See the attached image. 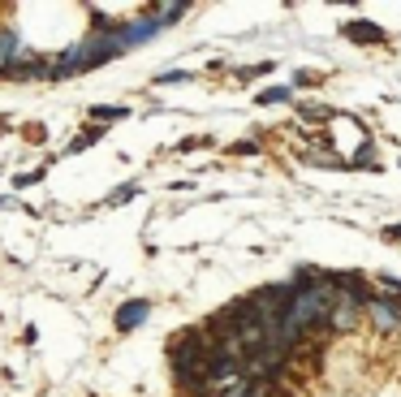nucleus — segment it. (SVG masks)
<instances>
[{
    "label": "nucleus",
    "instance_id": "f257e3e1",
    "mask_svg": "<svg viewBox=\"0 0 401 397\" xmlns=\"http://www.w3.org/2000/svg\"><path fill=\"white\" fill-rule=\"evenodd\" d=\"M121 35L117 31H99V35H91V39H82V43H73L69 52H61L52 65H48V73H57V78H65V73H82V69H95V65H104V61H112L117 52H121Z\"/></svg>",
    "mask_w": 401,
    "mask_h": 397
},
{
    "label": "nucleus",
    "instance_id": "f03ea898",
    "mask_svg": "<svg viewBox=\"0 0 401 397\" xmlns=\"http://www.w3.org/2000/svg\"><path fill=\"white\" fill-rule=\"evenodd\" d=\"M367 315H371V324L384 329V333H397V329H401V307L388 303V298H371V303H367Z\"/></svg>",
    "mask_w": 401,
    "mask_h": 397
},
{
    "label": "nucleus",
    "instance_id": "7ed1b4c3",
    "mask_svg": "<svg viewBox=\"0 0 401 397\" xmlns=\"http://www.w3.org/2000/svg\"><path fill=\"white\" fill-rule=\"evenodd\" d=\"M147 311H152V303H147V298H134V303H125V307L117 311V333L138 329L143 319H147Z\"/></svg>",
    "mask_w": 401,
    "mask_h": 397
},
{
    "label": "nucleus",
    "instance_id": "20e7f679",
    "mask_svg": "<svg viewBox=\"0 0 401 397\" xmlns=\"http://www.w3.org/2000/svg\"><path fill=\"white\" fill-rule=\"evenodd\" d=\"M156 31H160V22H156V17H138V22H130V27H121L117 35H121V43H125V48H130V43L152 39Z\"/></svg>",
    "mask_w": 401,
    "mask_h": 397
},
{
    "label": "nucleus",
    "instance_id": "39448f33",
    "mask_svg": "<svg viewBox=\"0 0 401 397\" xmlns=\"http://www.w3.org/2000/svg\"><path fill=\"white\" fill-rule=\"evenodd\" d=\"M328 324H333V329H354V324H358V303H354V298H337Z\"/></svg>",
    "mask_w": 401,
    "mask_h": 397
},
{
    "label": "nucleus",
    "instance_id": "423d86ee",
    "mask_svg": "<svg viewBox=\"0 0 401 397\" xmlns=\"http://www.w3.org/2000/svg\"><path fill=\"white\" fill-rule=\"evenodd\" d=\"M345 39H354V43H384V31L358 17V22H345Z\"/></svg>",
    "mask_w": 401,
    "mask_h": 397
},
{
    "label": "nucleus",
    "instance_id": "0eeeda50",
    "mask_svg": "<svg viewBox=\"0 0 401 397\" xmlns=\"http://www.w3.org/2000/svg\"><path fill=\"white\" fill-rule=\"evenodd\" d=\"M255 99H259V104H285L289 91H285V87H272V91H259Z\"/></svg>",
    "mask_w": 401,
    "mask_h": 397
},
{
    "label": "nucleus",
    "instance_id": "6e6552de",
    "mask_svg": "<svg viewBox=\"0 0 401 397\" xmlns=\"http://www.w3.org/2000/svg\"><path fill=\"white\" fill-rule=\"evenodd\" d=\"M182 13H186V5H160L156 9V17H164V22H177ZM164 22H160V27H164Z\"/></svg>",
    "mask_w": 401,
    "mask_h": 397
},
{
    "label": "nucleus",
    "instance_id": "1a4fd4ad",
    "mask_svg": "<svg viewBox=\"0 0 401 397\" xmlns=\"http://www.w3.org/2000/svg\"><path fill=\"white\" fill-rule=\"evenodd\" d=\"M99 121H112V117H125V108H95Z\"/></svg>",
    "mask_w": 401,
    "mask_h": 397
},
{
    "label": "nucleus",
    "instance_id": "9d476101",
    "mask_svg": "<svg viewBox=\"0 0 401 397\" xmlns=\"http://www.w3.org/2000/svg\"><path fill=\"white\" fill-rule=\"evenodd\" d=\"M130 194H138V186H121V190L112 194V203H125V198H130Z\"/></svg>",
    "mask_w": 401,
    "mask_h": 397
},
{
    "label": "nucleus",
    "instance_id": "9b49d317",
    "mask_svg": "<svg viewBox=\"0 0 401 397\" xmlns=\"http://www.w3.org/2000/svg\"><path fill=\"white\" fill-rule=\"evenodd\" d=\"M397 233H401V225H397Z\"/></svg>",
    "mask_w": 401,
    "mask_h": 397
}]
</instances>
